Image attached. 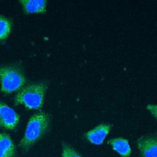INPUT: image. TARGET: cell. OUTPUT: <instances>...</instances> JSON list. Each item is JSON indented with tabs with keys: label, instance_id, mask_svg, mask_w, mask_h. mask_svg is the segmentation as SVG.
Segmentation results:
<instances>
[{
	"label": "cell",
	"instance_id": "277c9868",
	"mask_svg": "<svg viewBox=\"0 0 157 157\" xmlns=\"http://www.w3.org/2000/svg\"><path fill=\"white\" fill-rule=\"evenodd\" d=\"M20 120L18 114L4 102H0V127L7 129H15Z\"/></svg>",
	"mask_w": 157,
	"mask_h": 157
},
{
	"label": "cell",
	"instance_id": "8992f818",
	"mask_svg": "<svg viewBox=\"0 0 157 157\" xmlns=\"http://www.w3.org/2000/svg\"><path fill=\"white\" fill-rule=\"evenodd\" d=\"M111 126L109 124L102 123L85 134L86 139L94 145H101L109 133Z\"/></svg>",
	"mask_w": 157,
	"mask_h": 157
},
{
	"label": "cell",
	"instance_id": "9c48e42d",
	"mask_svg": "<svg viewBox=\"0 0 157 157\" xmlns=\"http://www.w3.org/2000/svg\"><path fill=\"white\" fill-rule=\"evenodd\" d=\"M24 11L27 13H44L46 10L47 1L44 0L20 1Z\"/></svg>",
	"mask_w": 157,
	"mask_h": 157
},
{
	"label": "cell",
	"instance_id": "8fae6325",
	"mask_svg": "<svg viewBox=\"0 0 157 157\" xmlns=\"http://www.w3.org/2000/svg\"><path fill=\"white\" fill-rule=\"evenodd\" d=\"M62 157H82V156L69 145L63 144Z\"/></svg>",
	"mask_w": 157,
	"mask_h": 157
},
{
	"label": "cell",
	"instance_id": "30bf717a",
	"mask_svg": "<svg viewBox=\"0 0 157 157\" xmlns=\"http://www.w3.org/2000/svg\"><path fill=\"white\" fill-rule=\"evenodd\" d=\"M11 22L9 18L0 16V40H4L9 36L11 31Z\"/></svg>",
	"mask_w": 157,
	"mask_h": 157
},
{
	"label": "cell",
	"instance_id": "7c38bea8",
	"mask_svg": "<svg viewBox=\"0 0 157 157\" xmlns=\"http://www.w3.org/2000/svg\"><path fill=\"white\" fill-rule=\"evenodd\" d=\"M147 109L157 120V105L150 104L147 105Z\"/></svg>",
	"mask_w": 157,
	"mask_h": 157
},
{
	"label": "cell",
	"instance_id": "52a82bcc",
	"mask_svg": "<svg viewBox=\"0 0 157 157\" xmlns=\"http://www.w3.org/2000/svg\"><path fill=\"white\" fill-rule=\"evenodd\" d=\"M107 142L121 156L128 157L131 155V149L128 140L123 137H117L109 140Z\"/></svg>",
	"mask_w": 157,
	"mask_h": 157
},
{
	"label": "cell",
	"instance_id": "7a4b0ae2",
	"mask_svg": "<svg viewBox=\"0 0 157 157\" xmlns=\"http://www.w3.org/2000/svg\"><path fill=\"white\" fill-rule=\"evenodd\" d=\"M50 123L48 115L44 112H38L29 120L25 134L20 145L25 149L28 148L38 140L46 132Z\"/></svg>",
	"mask_w": 157,
	"mask_h": 157
},
{
	"label": "cell",
	"instance_id": "3957f363",
	"mask_svg": "<svg viewBox=\"0 0 157 157\" xmlns=\"http://www.w3.org/2000/svg\"><path fill=\"white\" fill-rule=\"evenodd\" d=\"M0 82L1 91L9 94L21 90L26 79L20 68L16 66H1Z\"/></svg>",
	"mask_w": 157,
	"mask_h": 157
},
{
	"label": "cell",
	"instance_id": "ba28073f",
	"mask_svg": "<svg viewBox=\"0 0 157 157\" xmlns=\"http://www.w3.org/2000/svg\"><path fill=\"white\" fill-rule=\"evenodd\" d=\"M15 149L10 136L0 133V157H14Z\"/></svg>",
	"mask_w": 157,
	"mask_h": 157
},
{
	"label": "cell",
	"instance_id": "6da1fadb",
	"mask_svg": "<svg viewBox=\"0 0 157 157\" xmlns=\"http://www.w3.org/2000/svg\"><path fill=\"white\" fill-rule=\"evenodd\" d=\"M47 86L44 83H33L21 88L14 98L15 105L28 109H39L43 105Z\"/></svg>",
	"mask_w": 157,
	"mask_h": 157
},
{
	"label": "cell",
	"instance_id": "5b68a950",
	"mask_svg": "<svg viewBox=\"0 0 157 157\" xmlns=\"http://www.w3.org/2000/svg\"><path fill=\"white\" fill-rule=\"evenodd\" d=\"M137 145L142 157H157V136H143Z\"/></svg>",
	"mask_w": 157,
	"mask_h": 157
}]
</instances>
